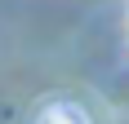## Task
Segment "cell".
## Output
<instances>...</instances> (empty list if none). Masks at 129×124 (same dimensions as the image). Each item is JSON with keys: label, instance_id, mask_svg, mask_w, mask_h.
Returning a JSON list of instances; mask_svg holds the SVG:
<instances>
[{"label": "cell", "instance_id": "cell-1", "mask_svg": "<svg viewBox=\"0 0 129 124\" xmlns=\"http://www.w3.org/2000/svg\"><path fill=\"white\" fill-rule=\"evenodd\" d=\"M36 124H89V115L80 111V106H71V102H58V106H49Z\"/></svg>", "mask_w": 129, "mask_h": 124}]
</instances>
